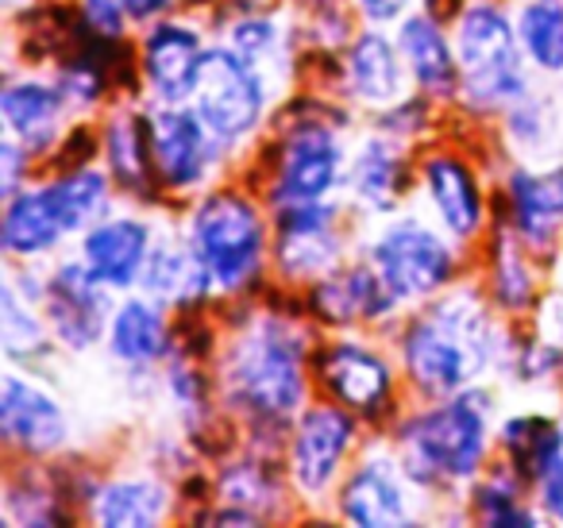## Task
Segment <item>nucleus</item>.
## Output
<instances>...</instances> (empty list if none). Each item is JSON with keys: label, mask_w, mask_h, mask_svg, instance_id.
<instances>
[{"label": "nucleus", "mask_w": 563, "mask_h": 528, "mask_svg": "<svg viewBox=\"0 0 563 528\" xmlns=\"http://www.w3.org/2000/svg\"><path fill=\"white\" fill-rule=\"evenodd\" d=\"M224 43L243 58V63L255 66V70L263 74L266 86H274L278 66L282 70L290 66V43H286L278 20H274L271 12H251L247 9L243 16H235L224 32Z\"/></svg>", "instance_id": "nucleus-34"}, {"label": "nucleus", "mask_w": 563, "mask_h": 528, "mask_svg": "<svg viewBox=\"0 0 563 528\" xmlns=\"http://www.w3.org/2000/svg\"><path fill=\"white\" fill-rule=\"evenodd\" d=\"M313 378L332 402L363 420H378L394 409V366L383 351L360 340H332L313 355Z\"/></svg>", "instance_id": "nucleus-13"}, {"label": "nucleus", "mask_w": 563, "mask_h": 528, "mask_svg": "<svg viewBox=\"0 0 563 528\" xmlns=\"http://www.w3.org/2000/svg\"><path fill=\"white\" fill-rule=\"evenodd\" d=\"M74 235V224L66 217V205L58 197L55 182L27 186L4 201L0 217V248L16 263H32L40 255L58 251Z\"/></svg>", "instance_id": "nucleus-20"}, {"label": "nucleus", "mask_w": 563, "mask_h": 528, "mask_svg": "<svg viewBox=\"0 0 563 528\" xmlns=\"http://www.w3.org/2000/svg\"><path fill=\"white\" fill-rule=\"evenodd\" d=\"M494 309L490 294L475 286H452L429 297L398 336L409 386L429 402L478 386L509 343Z\"/></svg>", "instance_id": "nucleus-1"}, {"label": "nucleus", "mask_w": 563, "mask_h": 528, "mask_svg": "<svg viewBox=\"0 0 563 528\" xmlns=\"http://www.w3.org/2000/svg\"><path fill=\"white\" fill-rule=\"evenodd\" d=\"M140 289L147 297H155V301H163L166 309H194L197 301L217 294L209 271L197 258L186 232H181V240H155L147 266H143Z\"/></svg>", "instance_id": "nucleus-27"}, {"label": "nucleus", "mask_w": 563, "mask_h": 528, "mask_svg": "<svg viewBox=\"0 0 563 528\" xmlns=\"http://www.w3.org/2000/svg\"><path fill=\"white\" fill-rule=\"evenodd\" d=\"M117 289H109L86 263L78 258H66L55 263V271L47 274V294H43V317H47L51 332H55L58 348L74 351H89L97 340L109 336V320H112V301Z\"/></svg>", "instance_id": "nucleus-12"}, {"label": "nucleus", "mask_w": 563, "mask_h": 528, "mask_svg": "<svg viewBox=\"0 0 563 528\" xmlns=\"http://www.w3.org/2000/svg\"><path fill=\"white\" fill-rule=\"evenodd\" d=\"M174 4H178V0H124L132 24H155V20H163Z\"/></svg>", "instance_id": "nucleus-44"}, {"label": "nucleus", "mask_w": 563, "mask_h": 528, "mask_svg": "<svg viewBox=\"0 0 563 528\" xmlns=\"http://www.w3.org/2000/svg\"><path fill=\"white\" fill-rule=\"evenodd\" d=\"M490 443V394L478 386L437 397L394 428V459L421 490H455L475 482Z\"/></svg>", "instance_id": "nucleus-3"}, {"label": "nucleus", "mask_w": 563, "mask_h": 528, "mask_svg": "<svg viewBox=\"0 0 563 528\" xmlns=\"http://www.w3.org/2000/svg\"><path fill=\"white\" fill-rule=\"evenodd\" d=\"M4 497H27V509H20L12 517L16 525H63V520H74L66 513V494L58 490L55 479H43L40 466H24V474L9 479Z\"/></svg>", "instance_id": "nucleus-38"}, {"label": "nucleus", "mask_w": 563, "mask_h": 528, "mask_svg": "<svg viewBox=\"0 0 563 528\" xmlns=\"http://www.w3.org/2000/svg\"><path fill=\"white\" fill-rule=\"evenodd\" d=\"M398 47L406 55L417 94H424L437 105L460 101V63H455V43L444 32V20L432 12L406 16L398 24Z\"/></svg>", "instance_id": "nucleus-24"}, {"label": "nucleus", "mask_w": 563, "mask_h": 528, "mask_svg": "<svg viewBox=\"0 0 563 528\" xmlns=\"http://www.w3.org/2000/svg\"><path fill=\"white\" fill-rule=\"evenodd\" d=\"M104 340H109V355L124 366H135V371L174 355V332L170 320H166V305L147 294L117 301Z\"/></svg>", "instance_id": "nucleus-26"}, {"label": "nucleus", "mask_w": 563, "mask_h": 528, "mask_svg": "<svg viewBox=\"0 0 563 528\" xmlns=\"http://www.w3.org/2000/svg\"><path fill=\"white\" fill-rule=\"evenodd\" d=\"M0 343H4V355L12 363H27V366L43 363L58 343L47 317H43V305L27 301L12 282L0 286Z\"/></svg>", "instance_id": "nucleus-32"}, {"label": "nucleus", "mask_w": 563, "mask_h": 528, "mask_svg": "<svg viewBox=\"0 0 563 528\" xmlns=\"http://www.w3.org/2000/svg\"><path fill=\"white\" fill-rule=\"evenodd\" d=\"M352 4L367 24L383 28V24H401V20H406V9L413 4V0H352Z\"/></svg>", "instance_id": "nucleus-43"}, {"label": "nucleus", "mask_w": 563, "mask_h": 528, "mask_svg": "<svg viewBox=\"0 0 563 528\" xmlns=\"http://www.w3.org/2000/svg\"><path fill=\"white\" fill-rule=\"evenodd\" d=\"M525 490H529V482H525L521 474L501 459L490 474H478L475 479V497H471V505H475V520L478 525H494V528L540 525L544 513L532 509L529 497H525Z\"/></svg>", "instance_id": "nucleus-33"}, {"label": "nucleus", "mask_w": 563, "mask_h": 528, "mask_svg": "<svg viewBox=\"0 0 563 528\" xmlns=\"http://www.w3.org/2000/svg\"><path fill=\"white\" fill-rule=\"evenodd\" d=\"M344 81L352 89V97L367 109L383 112L390 105H398L406 97V81L409 78V66L406 55L398 47V35H386L378 32L375 24L367 32L352 35L347 43V58H344Z\"/></svg>", "instance_id": "nucleus-25"}, {"label": "nucleus", "mask_w": 563, "mask_h": 528, "mask_svg": "<svg viewBox=\"0 0 563 528\" xmlns=\"http://www.w3.org/2000/svg\"><path fill=\"white\" fill-rule=\"evenodd\" d=\"M417 178H421L424 197L452 240L471 243L486 232L483 182L460 151H429L417 163Z\"/></svg>", "instance_id": "nucleus-17"}, {"label": "nucleus", "mask_w": 563, "mask_h": 528, "mask_svg": "<svg viewBox=\"0 0 563 528\" xmlns=\"http://www.w3.org/2000/svg\"><path fill=\"white\" fill-rule=\"evenodd\" d=\"M181 4H205V0H181Z\"/></svg>", "instance_id": "nucleus-45"}, {"label": "nucleus", "mask_w": 563, "mask_h": 528, "mask_svg": "<svg viewBox=\"0 0 563 528\" xmlns=\"http://www.w3.org/2000/svg\"><path fill=\"white\" fill-rule=\"evenodd\" d=\"M514 20L529 63L552 78L563 74V0H525Z\"/></svg>", "instance_id": "nucleus-35"}, {"label": "nucleus", "mask_w": 563, "mask_h": 528, "mask_svg": "<svg viewBox=\"0 0 563 528\" xmlns=\"http://www.w3.org/2000/svg\"><path fill=\"white\" fill-rule=\"evenodd\" d=\"M367 258L375 263V271L383 274V282L401 305H421L429 297L444 294L460 274L455 243L417 217H401L386 224L371 240Z\"/></svg>", "instance_id": "nucleus-7"}, {"label": "nucleus", "mask_w": 563, "mask_h": 528, "mask_svg": "<svg viewBox=\"0 0 563 528\" xmlns=\"http://www.w3.org/2000/svg\"><path fill=\"white\" fill-rule=\"evenodd\" d=\"M0 436L24 459H47L70 440V417L40 382L9 371L0 382Z\"/></svg>", "instance_id": "nucleus-14"}, {"label": "nucleus", "mask_w": 563, "mask_h": 528, "mask_svg": "<svg viewBox=\"0 0 563 528\" xmlns=\"http://www.w3.org/2000/svg\"><path fill=\"white\" fill-rule=\"evenodd\" d=\"M506 224L532 255H552L563 240V170L514 166L506 178Z\"/></svg>", "instance_id": "nucleus-19"}, {"label": "nucleus", "mask_w": 563, "mask_h": 528, "mask_svg": "<svg viewBox=\"0 0 563 528\" xmlns=\"http://www.w3.org/2000/svg\"><path fill=\"white\" fill-rule=\"evenodd\" d=\"M197 117L209 124L224 147H240L263 128L266 105H271V86L266 78L235 55L228 43L205 51L201 74H197L194 101Z\"/></svg>", "instance_id": "nucleus-8"}, {"label": "nucleus", "mask_w": 563, "mask_h": 528, "mask_svg": "<svg viewBox=\"0 0 563 528\" xmlns=\"http://www.w3.org/2000/svg\"><path fill=\"white\" fill-rule=\"evenodd\" d=\"M32 158L35 155L16 135H4V143H0V197H4V201H9L12 194H20V182L32 170Z\"/></svg>", "instance_id": "nucleus-40"}, {"label": "nucleus", "mask_w": 563, "mask_h": 528, "mask_svg": "<svg viewBox=\"0 0 563 528\" xmlns=\"http://www.w3.org/2000/svg\"><path fill=\"white\" fill-rule=\"evenodd\" d=\"M486 294L506 317H521V312L537 309L540 301L532 251L517 240V232L506 220L486 240Z\"/></svg>", "instance_id": "nucleus-28"}, {"label": "nucleus", "mask_w": 563, "mask_h": 528, "mask_svg": "<svg viewBox=\"0 0 563 528\" xmlns=\"http://www.w3.org/2000/svg\"><path fill=\"white\" fill-rule=\"evenodd\" d=\"M93 520L104 528H151L163 525L174 509V494L163 479L143 474V479H112L97 490Z\"/></svg>", "instance_id": "nucleus-30"}, {"label": "nucleus", "mask_w": 563, "mask_h": 528, "mask_svg": "<svg viewBox=\"0 0 563 528\" xmlns=\"http://www.w3.org/2000/svg\"><path fill=\"white\" fill-rule=\"evenodd\" d=\"M560 170H563V166H560Z\"/></svg>", "instance_id": "nucleus-46"}, {"label": "nucleus", "mask_w": 563, "mask_h": 528, "mask_svg": "<svg viewBox=\"0 0 563 528\" xmlns=\"http://www.w3.org/2000/svg\"><path fill=\"white\" fill-rule=\"evenodd\" d=\"M413 182V163H409L406 140H394L386 132H375L363 140L355 158L347 163V194L363 212L386 217L406 201V189Z\"/></svg>", "instance_id": "nucleus-23"}, {"label": "nucleus", "mask_w": 563, "mask_h": 528, "mask_svg": "<svg viewBox=\"0 0 563 528\" xmlns=\"http://www.w3.org/2000/svg\"><path fill=\"white\" fill-rule=\"evenodd\" d=\"M360 436V417L340 402L306 405L290 428V451H286V479L301 497H321L344 474V463Z\"/></svg>", "instance_id": "nucleus-9"}, {"label": "nucleus", "mask_w": 563, "mask_h": 528, "mask_svg": "<svg viewBox=\"0 0 563 528\" xmlns=\"http://www.w3.org/2000/svg\"><path fill=\"white\" fill-rule=\"evenodd\" d=\"M294 112H298V120L274 140L271 182H266V205L271 209L332 201L336 186L347 182V155L336 135V124L313 117V109Z\"/></svg>", "instance_id": "nucleus-6"}, {"label": "nucleus", "mask_w": 563, "mask_h": 528, "mask_svg": "<svg viewBox=\"0 0 563 528\" xmlns=\"http://www.w3.org/2000/svg\"><path fill=\"white\" fill-rule=\"evenodd\" d=\"M344 212L336 201L274 209L271 258L286 282L313 286L317 278L344 266Z\"/></svg>", "instance_id": "nucleus-11"}, {"label": "nucleus", "mask_w": 563, "mask_h": 528, "mask_svg": "<svg viewBox=\"0 0 563 528\" xmlns=\"http://www.w3.org/2000/svg\"><path fill=\"white\" fill-rule=\"evenodd\" d=\"M532 490H537V505L544 513V520H560L563 525V455L540 474Z\"/></svg>", "instance_id": "nucleus-42"}, {"label": "nucleus", "mask_w": 563, "mask_h": 528, "mask_svg": "<svg viewBox=\"0 0 563 528\" xmlns=\"http://www.w3.org/2000/svg\"><path fill=\"white\" fill-rule=\"evenodd\" d=\"M220 505H235V509L255 513L258 520L266 517L263 509H274L282 497V479L274 474L271 459H243L235 466H224V474L217 479Z\"/></svg>", "instance_id": "nucleus-36"}, {"label": "nucleus", "mask_w": 563, "mask_h": 528, "mask_svg": "<svg viewBox=\"0 0 563 528\" xmlns=\"http://www.w3.org/2000/svg\"><path fill=\"white\" fill-rule=\"evenodd\" d=\"M506 135L521 155H540L552 147L560 135V112L552 97H537L529 89L514 109H506Z\"/></svg>", "instance_id": "nucleus-37"}, {"label": "nucleus", "mask_w": 563, "mask_h": 528, "mask_svg": "<svg viewBox=\"0 0 563 528\" xmlns=\"http://www.w3.org/2000/svg\"><path fill=\"white\" fill-rule=\"evenodd\" d=\"M532 312H537V332L532 336L563 351V289H548Z\"/></svg>", "instance_id": "nucleus-41"}, {"label": "nucleus", "mask_w": 563, "mask_h": 528, "mask_svg": "<svg viewBox=\"0 0 563 528\" xmlns=\"http://www.w3.org/2000/svg\"><path fill=\"white\" fill-rule=\"evenodd\" d=\"M186 240L194 243L217 294H247L271 255V228L251 194L220 186L189 209Z\"/></svg>", "instance_id": "nucleus-5"}, {"label": "nucleus", "mask_w": 563, "mask_h": 528, "mask_svg": "<svg viewBox=\"0 0 563 528\" xmlns=\"http://www.w3.org/2000/svg\"><path fill=\"white\" fill-rule=\"evenodd\" d=\"M78 16H81V24H86L89 32L104 35V40H124L128 24H132V16H128V9H124V0H81Z\"/></svg>", "instance_id": "nucleus-39"}, {"label": "nucleus", "mask_w": 563, "mask_h": 528, "mask_svg": "<svg viewBox=\"0 0 563 528\" xmlns=\"http://www.w3.org/2000/svg\"><path fill=\"white\" fill-rule=\"evenodd\" d=\"M306 305L321 324L332 328L383 324L401 309V301L390 294V286L367 255L360 263H344L340 271L317 278L306 294Z\"/></svg>", "instance_id": "nucleus-16"}, {"label": "nucleus", "mask_w": 563, "mask_h": 528, "mask_svg": "<svg viewBox=\"0 0 563 528\" xmlns=\"http://www.w3.org/2000/svg\"><path fill=\"white\" fill-rule=\"evenodd\" d=\"M306 328L278 312H255L220 359V394L251 432H290L309 405Z\"/></svg>", "instance_id": "nucleus-2"}, {"label": "nucleus", "mask_w": 563, "mask_h": 528, "mask_svg": "<svg viewBox=\"0 0 563 528\" xmlns=\"http://www.w3.org/2000/svg\"><path fill=\"white\" fill-rule=\"evenodd\" d=\"M205 40L194 24L155 20L140 40V78L158 105H189L197 89V74L205 63Z\"/></svg>", "instance_id": "nucleus-15"}, {"label": "nucleus", "mask_w": 563, "mask_h": 528, "mask_svg": "<svg viewBox=\"0 0 563 528\" xmlns=\"http://www.w3.org/2000/svg\"><path fill=\"white\" fill-rule=\"evenodd\" d=\"M409 474L398 459L371 455L344 474L336 494V509L347 525L360 528H398L413 520V497H409Z\"/></svg>", "instance_id": "nucleus-18"}, {"label": "nucleus", "mask_w": 563, "mask_h": 528, "mask_svg": "<svg viewBox=\"0 0 563 528\" xmlns=\"http://www.w3.org/2000/svg\"><path fill=\"white\" fill-rule=\"evenodd\" d=\"M151 163H155L158 189L166 194H194L209 182V174L224 158V143L209 132L194 105H151Z\"/></svg>", "instance_id": "nucleus-10"}, {"label": "nucleus", "mask_w": 563, "mask_h": 528, "mask_svg": "<svg viewBox=\"0 0 563 528\" xmlns=\"http://www.w3.org/2000/svg\"><path fill=\"white\" fill-rule=\"evenodd\" d=\"M155 228L140 217H101L89 232H81V263L117 294L140 289L143 266L155 248Z\"/></svg>", "instance_id": "nucleus-21"}, {"label": "nucleus", "mask_w": 563, "mask_h": 528, "mask_svg": "<svg viewBox=\"0 0 563 528\" xmlns=\"http://www.w3.org/2000/svg\"><path fill=\"white\" fill-rule=\"evenodd\" d=\"M70 101L58 89V81L43 78H9L0 89V117L9 135H16L32 155H51L66 140L63 124Z\"/></svg>", "instance_id": "nucleus-22"}, {"label": "nucleus", "mask_w": 563, "mask_h": 528, "mask_svg": "<svg viewBox=\"0 0 563 528\" xmlns=\"http://www.w3.org/2000/svg\"><path fill=\"white\" fill-rule=\"evenodd\" d=\"M455 63H460V105L478 117H506L529 94V55L517 35V20L498 0H471L452 20Z\"/></svg>", "instance_id": "nucleus-4"}, {"label": "nucleus", "mask_w": 563, "mask_h": 528, "mask_svg": "<svg viewBox=\"0 0 563 528\" xmlns=\"http://www.w3.org/2000/svg\"><path fill=\"white\" fill-rule=\"evenodd\" d=\"M104 163L109 174L124 194L132 197H155L158 178L155 163H151V132H147V112L117 109L101 132Z\"/></svg>", "instance_id": "nucleus-29"}, {"label": "nucleus", "mask_w": 563, "mask_h": 528, "mask_svg": "<svg viewBox=\"0 0 563 528\" xmlns=\"http://www.w3.org/2000/svg\"><path fill=\"white\" fill-rule=\"evenodd\" d=\"M501 459L521 474L529 486L563 455V425L544 413H517L498 428Z\"/></svg>", "instance_id": "nucleus-31"}]
</instances>
